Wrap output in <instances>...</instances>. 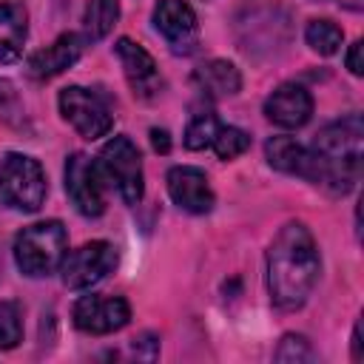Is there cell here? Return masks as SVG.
I'll return each mask as SVG.
<instances>
[{
  "label": "cell",
  "instance_id": "6da1fadb",
  "mask_svg": "<svg viewBox=\"0 0 364 364\" xmlns=\"http://www.w3.org/2000/svg\"><path fill=\"white\" fill-rule=\"evenodd\" d=\"M318 247L301 222H287L267 247V293L279 310H296L318 282Z\"/></svg>",
  "mask_w": 364,
  "mask_h": 364
},
{
  "label": "cell",
  "instance_id": "7a4b0ae2",
  "mask_svg": "<svg viewBox=\"0 0 364 364\" xmlns=\"http://www.w3.org/2000/svg\"><path fill=\"white\" fill-rule=\"evenodd\" d=\"M361 142H364V122L358 114L341 117L321 128L310 145L313 154V173L310 182L330 191L347 193L361 179Z\"/></svg>",
  "mask_w": 364,
  "mask_h": 364
},
{
  "label": "cell",
  "instance_id": "3957f363",
  "mask_svg": "<svg viewBox=\"0 0 364 364\" xmlns=\"http://www.w3.org/2000/svg\"><path fill=\"white\" fill-rule=\"evenodd\" d=\"M68 250V233L63 222L48 219V222H34L23 228L14 239V262L20 273L40 279L48 276L60 267L63 256Z\"/></svg>",
  "mask_w": 364,
  "mask_h": 364
},
{
  "label": "cell",
  "instance_id": "277c9868",
  "mask_svg": "<svg viewBox=\"0 0 364 364\" xmlns=\"http://www.w3.org/2000/svg\"><path fill=\"white\" fill-rule=\"evenodd\" d=\"M97 168L102 182L111 185L125 205H136L142 199V156L128 136H111L97 156Z\"/></svg>",
  "mask_w": 364,
  "mask_h": 364
},
{
  "label": "cell",
  "instance_id": "5b68a950",
  "mask_svg": "<svg viewBox=\"0 0 364 364\" xmlns=\"http://www.w3.org/2000/svg\"><path fill=\"white\" fill-rule=\"evenodd\" d=\"M0 199L23 213L40 210L46 202V173L34 156L6 154L0 159Z\"/></svg>",
  "mask_w": 364,
  "mask_h": 364
},
{
  "label": "cell",
  "instance_id": "8992f818",
  "mask_svg": "<svg viewBox=\"0 0 364 364\" xmlns=\"http://www.w3.org/2000/svg\"><path fill=\"white\" fill-rule=\"evenodd\" d=\"M114 267H117V247L102 239L85 242L77 250H65V256L60 262L63 282L71 290H85V287L102 282Z\"/></svg>",
  "mask_w": 364,
  "mask_h": 364
},
{
  "label": "cell",
  "instance_id": "52a82bcc",
  "mask_svg": "<svg viewBox=\"0 0 364 364\" xmlns=\"http://www.w3.org/2000/svg\"><path fill=\"white\" fill-rule=\"evenodd\" d=\"M60 114L85 139H100L114 125L108 105L94 91L80 88V85H68V88L60 91Z\"/></svg>",
  "mask_w": 364,
  "mask_h": 364
},
{
  "label": "cell",
  "instance_id": "ba28073f",
  "mask_svg": "<svg viewBox=\"0 0 364 364\" xmlns=\"http://www.w3.org/2000/svg\"><path fill=\"white\" fill-rule=\"evenodd\" d=\"M65 193L82 216H100L105 210V182L100 176L97 159L80 151L65 159Z\"/></svg>",
  "mask_w": 364,
  "mask_h": 364
},
{
  "label": "cell",
  "instance_id": "9c48e42d",
  "mask_svg": "<svg viewBox=\"0 0 364 364\" xmlns=\"http://www.w3.org/2000/svg\"><path fill=\"white\" fill-rule=\"evenodd\" d=\"M74 327L91 336H108L117 333L128 324L131 307L122 296H102V293H88L80 296L74 304Z\"/></svg>",
  "mask_w": 364,
  "mask_h": 364
},
{
  "label": "cell",
  "instance_id": "30bf717a",
  "mask_svg": "<svg viewBox=\"0 0 364 364\" xmlns=\"http://www.w3.org/2000/svg\"><path fill=\"white\" fill-rule=\"evenodd\" d=\"M154 26L176 54L196 51L199 23H196L193 9L185 0H159L154 9Z\"/></svg>",
  "mask_w": 364,
  "mask_h": 364
},
{
  "label": "cell",
  "instance_id": "8fae6325",
  "mask_svg": "<svg viewBox=\"0 0 364 364\" xmlns=\"http://www.w3.org/2000/svg\"><path fill=\"white\" fill-rule=\"evenodd\" d=\"M264 117L279 128H301L313 117V97L304 85L284 82L264 100Z\"/></svg>",
  "mask_w": 364,
  "mask_h": 364
},
{
  "label": "cell",
  "instance_id": "7c38bea8",
  "mask_svg": "<svg viewBox=\"0 0 364 364\" xmlns=\"http://www.w3.org/2000/svg\"><path fill=\"white\" fill-rule=\"evenodd\" d=\"M168 193L173 205L188 213H208L213 208V191L205 171L191 165H176L168 171Z\"/></svg>",
  "mask_w": 364,
  "mask_h": 364
},
{
  "label": "cell",
  "instance_id": "4fadbf2b",
  "mask_svg": "<svg viewBox=\"0 0 364 364\" xmlns=\"http://www.w3.org/2000/svg\"><path fill=\"white\" fill-rule=\"evenodd\" d=\"M82 48H85V40L80 34H60L51 46L40 48L37 54L28 57V74L34 80H51L57 74H63L65 68H71L80 57H82Z\"/></svg>",
  "mask_w": 364,
  "mask_h": 364
},
{
  "label": "cell",
  "instance_id": "5bb4252c",
  "mask_svg": "<svg viewBox=\"0 0 364 364\" xmlns=\"http://www.w3.org/2000/svg\"><path fill=\"white\" fill-rule=\"evenodd\" d=\"M114 48H117V57L122 63V71H125L128 85L134 88V94L151 97L159 88V71H156L154 57L139 43H134L131 37H119Z\"/></svg>",
  "mask_w": 364,
  "mask_h": 364
},
{
  "label": "cell",
  "instance_id": "9a60e30c",
  "mask_svg": "<svg viewBox=\"0 0 364 364\" xmlns=\"http://www.w3.org/2000/svg\"><path fill=\"white\" fill-rule=\"evenodd\" d=\"M28 34V11L20 0H0V63H17L23 57Z\"/></svg>",
  "mask_w": 364,
  "mask_h": 364
},
{
  "label": "cell",
  "instance_id": "2e32d148",
  "mask_svg": "<svg viewBox=\"0 0 364 364\" xmlns=\"http://www.w3.org/2000/svg\"><path fill=\"white\" fill-rule=\"evenodd\" d=\"M264 156H267L270 168H276L282 173H293V176H301V179H310V173H313L310 148H304L293 136H284V134L270 136L264 142Z\"/></svg>",
  "mask_w": 364,
  "mask_h": 364
},
{
  "label": "cell",
  "instance_id": "e0dca14e",
  "mask_svg": "<svg viewBox=\"0 0 364 364\" xmlns=\"http://www.w3.org/2000/svg\"><path fill=\"white\" fill-rule=\"evenodd\" d=\"M193 85L205 97L219 100V97H230L242 88V74L228 60H210V63H205L193 71Z\"/></svg>",
  "mask_w": 364,
  "mask_h": 364
},
{
  "label": "cell",
  "instance_id": "ac0fdd59",
  "mask_svg": "<svg viewBox=\"0 0 364 364\" xmlns=\"http://www.w3.org/2000/svg\"><path fill=\"white\" fill-rule=\"evenodd\" d=\"M119 20V0H88L82 14V28L88 40H102Z\"/></svg>",
  "mask_w": 364,
  "mask_h": 364
},
{
  "label": "cell",
  "instance_id": "d6986e66",
  "mask_svg": "<svg viewBox=\"0 0 364 364\" xmlns=\"http://www.w3.org/2000/svg\"><path fill=\"white\" fill-rule=\"evenodd\" d=\"M304 40H307V46H310L316 54L330 57V54H336V51L341 48L344 31H341L336 23H330V20H310L307 28H304Z\"/></svg>",
  "mask_w": 364,
  "mask_h": 364
},
{
  "label": "cell",
  "instance_id": "ffe728a7",
  "mask_svg": "<svg viewBox=\"0 0 364 364\" xmlns=\"http://www.w3.org/2000/svg\"><path fill=\"white\" fill-rule=\"evenodd\" d=\"M23 341V310L17 301H0V350H14Z\"/></svg>",
  "mask_w": 364,
  "mask_h": 364
},
{
  "label": "cell",
  "instance_id": "44dd1931",
  "mask_svg": "<svg viewBox=\"0 0 364 364\" xmlns=\"http://www.w3.org/2000/svg\"><path fill=\"white\" fill-rule=\"evenodd\" d=\"M216 131H219V119H216L210 111L196 114V117L188 122V128H185V148H188V151H202V148H208V145L213 142Z\"/></svg>",
  "mask_w": 364,
  "mask_h": 364
},
{
  "label": "cell",
  "instance_id": "7402d4cb",
  "mask_svg": "<svg viewBox=\"0 0 364 364\" xmlns=\"http://www.w3.org/2000/svg\"><path fill=\"white\" fill-rule=\"evenodd\" d=\"M210 148L216 151L219 159H236L242 156L247 148H250V136L242 131V128H233V125H219Z\"/></svg>",
  "mask_w": 364,
  "mask_h": 364
},
{
  "label": "cell",
  "instance_id": "603a6c76",
  "mask_svg": "<svg viewBox=\"0 0 364 364\" xmlns=\"http://www.w3.org/2000/svg\"><path fill=\"white\" fill-rule=\"evenodd\" d=\"M273 358L282 361V364H301V361H313L316 355H313V347H310V341L304 336L287 333V336H282Z\"/></svg>",
  "mask_w": 364,
  "mask_h": 364
},
{
  "label": "cell",
  "instance_id": "cb8c5ba5",
  "mask_svg": "<svg viewBox=\"0 0 364 364\" xmlns=\"http://www.w3.org/2000/svg\"><path fill=\"white\" fill-rule=\"evenodd\" d=\"M26 111H23V100L17 94V88L0 77V122L3 125H23Z\"/></svg>",
  "mask_w": 364,
  "mask_h": 364
},
{
  "label": "cell",
  "instance_id": "d4e9b609",
  "mask_svg": "<svg viewBox=\"0 0 364 364\" xmlns=\"http://www.w3.org/2000/svg\"><path fill=\"white\" fill-rule=\"evenodd\" d=\"M361 51H364V46H361V40H355V43L350 46V51H347V68H350V74H355V77H361V74H364V63H361Z\"/></svg>",
  "mask_w": 364,
  "mask_h": 364
},
{
  "label": "cell",
  "instance_id": "484cf974",
  "mask_svg": "<svg viewBox=\"0 0 364 364\" xmlns=\"http://www.w3.org/2000/svg\"><path fill=\"white\" fill-rule=\"evenodd\" d=\"M151 145H154V151L168 154V151H171V136H168V131H165V128H154V131H151Z\"/></svg>",
  "mask_w": 364,
  "mask_h": 364
},
{
  "label": "cell",
  "instance_id": "4316f807",
  "mask_svg": "<svg viewBox=\"0 0 364 364\" xmlns=\"http://www.w3.org/2000/svg\"><path fill=\"white\" fill-rule=\"evenodd\" d=\"M364 358V341H361V321H355L353 327V361Z\"/></svg>",
  "mask_w": 364,
  "mask_h": 364
},
{
  "label": "cell",
  "instance_id": "83f0119b",
  "mask_svg": "<svg viewBox=\"0 0 364 364\" xmlns=\"http://www.w3.org/2000/svg\"><path fill=\"white\" fill-rule=\"evenodd\" d=\"M324 3H341L344 9H353V11H358L364 6V0H324Z\"/></svg>",
  "mask_w": 364,
  "mask_h": 364
}]
</instances>
